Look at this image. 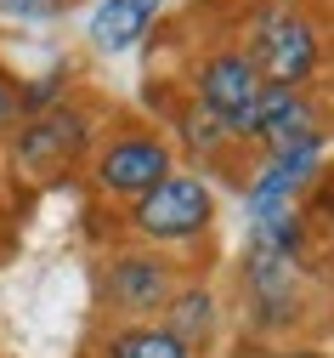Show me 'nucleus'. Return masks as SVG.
I'll list each match as a JSON object with an SVG mask.
<instances>
[{
    "label": "nucleus",
    "instance_id": "1",
    "mask_svg": "<svg viewBox=\"0 0 334 358\" xmlns=\"http://www.w3.org/2000/svg\"><path fill=\"white\" fill-rule=\"evenodd\" d=\"M250 69L261 74V85H278V92H295V85L312 74L317 63V34L306 17L283 12V6H266L255 17V34H250Z\"/></svg>",
    "mask_w": 334,
    "mask_h": 358
},
{
    "label": "nucleus",
    "instance_id": "2",
    "mask_svg": "<svg viewBox=\"0 0 334 358\" xmlns=\"http://www.w3.org/2000/svg\"><path fill=\"white\" fill-rule=\"evenodd\" d=\"M295 245L301 222L295 210H283L272 222H250V296L261 301L266 319H283L295 296Z\"/></svg>",
    "mask_w": 334,
    "mask_h": 358
},
{
    "label": "nucleus",
    "instance_id": "3",
    "mask_svg": "<svg viewBox=\"0 0 334 358\" xmlns=\"http://www.w3.org/2000/svg\"><path fill=\"white\" fill-rule=\"evenodd\" d=\"M210 216H215V194L199 176H181V171H170L159 188H148L130 205L136 234H148V239H193L210 228Z\"/></svg>",
    "mask_w": 334,
    "mask_h": 358
},
{
    "label": "nucleus",
    "instance_id": "4",
    "mask_svg": "<svg viewBox=\"0 0 334 358\" xmlns=\"http://www.w3.org/2000/svg\"><path fill=\"white\" fill-rule=\"evenodd\" d=\"M261 74L250 69L244 52H221L199 69V108H210L221 120L227 137H250L255 131V114H261Z\"/></svg>",
    "mask_w": 334,
    "mask_h": 358
},
{
    "label": "nucleus",
    "instance_id": "5",
    "mask_svg": "<svg viewBox=\"0 0 334 358\" xmlns=\"http://www.w3.org/2000/svg\"><path fill=\"white\" fill-rule=\"evenodd\" d=\"M85 137H91V125H85L79 108H68V103L34 108V120L17 131V165L34 171V176H52V171H63L68 159H79Z\"/></svg>",
    "mask_w": 334,
    "mask_h": 358
},
{
    "label": "nucleus",
    "instance_id": "6",
    "mask_svg": "<svg viewBox=\"0 0 334 358\" xmlns=\"http://www.w3.org/2000/svg\"><path fill=\"white\" fill-rule=\"evenodd\" d=\"M170 176V148L159 137H148V131H125V137H114L103 154H97V182L108 194H130L142 199L148 188H159Z\"/></svg>",
    "mask_w": 334,
    "mask_h": 358
},
{
    "label": "nucleus",
    "instance_id": "7",
    "mask_svg": "<svg viewBox=\"0 0 334 358\" xmlns=\"http://www.w3.org/2000/svg\"><path fill=\"white\" fill-rule=\"evenodd\" d=\"M317 154H323V143L312 137V143H301V148H289V154H272V165L255 176V188H250V222H272V216H283L295 205V188L306 182V176L317 171Z\"/></svg>",
    "mask_w": 334,
    "mask_h": 358
},
{
    "label": "nucleus",
    "instance_id": "8",
    "mask_svg": "<svg viewBox=\"0 0 334 358\" xmlns=\"http://www.w3.org/2000/svg\"><path fill=\"white\" fill-rule=\"evenodd\" d=\"M170 273H165V262L153 256H119L108 267V301L125 307V313H159L170 301Z\"/></svg>",
    "mask_w": 334,
    "mask_h": 358
},
{
    "label": "nucleus",
    "instance_id": "9",
    "mask_svg": "<svg viewBox=\"0 0 334 358\" xmlns=\"http://www.w3.org/2000/svg\"><path fill=\"white\" fill-rule=\"evenodd\" d=\"M255 137H261L272 154H289V148L312 143V137H317L312 103L295 97V92H278V85H266V92H261V114H255Z\"/></svg>",
    "mask_w": 334,
    "mask_h": 358
},
{
    "label": "nucleus",
    "instance_id": "10",
    "mask_svg": "<svg viewBox=\"0 0 334 358\" xmlns=\"http://www.w3.org/2000/svg\"><path fill=\"white\" fill-rule=\"evenodd\" d=\"M153 12H159V0H103V6L91 12L85 34H91V46H97V52L119 57V52H130L136 40L148 34Z\"/></svg>",
    "mask_w": 334,
    "mask_h": 358
},
{
    "label": "nucleus",
    "instance_id": "11",
    "mask_svg": "<svg viewBox=\"0 0 334 358\" xmlns=\"http://www.w3.org/2000/svg\"><path fill=\"white\" fill-rule=\"evenodd\" d=\"M103 358H193V347H181L165 324H125L108 336Z\"/></svg>",
    "mask_w": 334,
    "mask_h": 358
},
{
    "label": "nucleus",
    "instance_id": "12",
    "mask_svg": "<svg viewBox=\"0 0 334 358\" xmlns=\"http://www.w3.org/2000/svg\"><path fill=\"white\" fill-rule=\"evenodd\" d=\"M165 307H170V324H165V330H170L181 347H193V341L210 330V319H215V307H210V290H176Z\"/></svg>",
    "mask_w": 334,
    "mask_h": 358
},
{
    "label": "nucleus",
    "instance_id": "13",
    "mask_svg": "<svg viewBox=\"0 0 334 358\" xmlns=\"http://www.w3.org/2000/svg\"><path fill=\"white\" fill-rule=\"evenodd\" d=\"M181 131H187V143H193V148H210V143H221V137H227L221 120H215L210 108H193V114L181 120Z\"/></svg>",
    "mask_w": 334,
    "mask_h": 358
},
{
    "label": "nucleus",
    "instance_id": "14",
    "mask_svg": "<svg viewBox=\"0 0 334 358\" xmlns=\"http://www.w3.org/2000/svg\"><path fill=\"white\" fill-rule=\"evenodd\" d=\"M63 6V0H0V17H23V23H34V17H52Z\"/></svg>",
    "mask_w": 334,
    "mask_h": 358
},
{
    "label": "nucleus",
    "instance_id": "15",
    "mask_svg": "<svg viewBox=\"0 0 334 358\" xmlns=\"http://www.w3.org/2000/svg\"><path fill=\"white\" fill-rule=\"evenodd\" d=\"M17 114H23V103H17V85L0 74V131H12L17 125Z\"/></svg>",
    "mask_w": 334,
    "mask_h": 358
},
{
    "label": "nucleus",
    "instance_id": "16",
    "mask_svg": "<svg viewBox=\"0 0 334 358\" xmlns=\"http://www.w3.org/2000/svg\"><path fill=\"white\" fill-rule=\"evenodd\" d=\"M278 358H323V352H278Z\"/></svg>",
    "mask_w": 334,
    "mask_h": 358
}]
</instances>
